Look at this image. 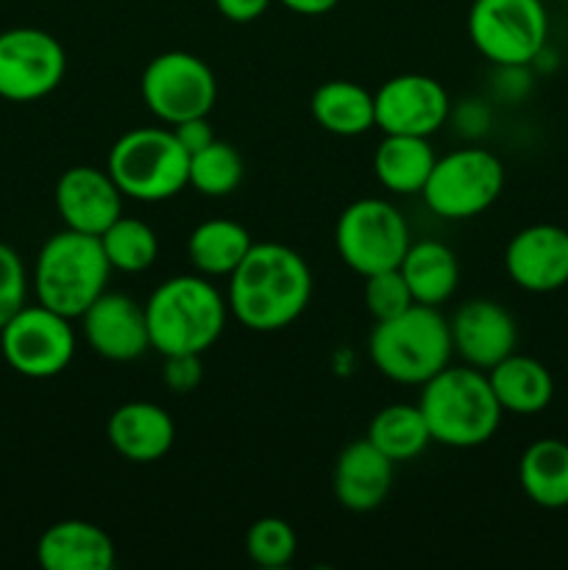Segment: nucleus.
Returning a JSON list of instances; mask_svg holds the SVG:
<instances>
[{
  "label": "nucleus",
  "instance_id": "nucleus-9",
  "mask_svg": "<svg viewBox=\"0 0 568 570\" xmlns=\"http://www.w3.org/2000/svg\"><path fill=\"white\" fill-rule=\"evenodd\" d=\"M410 226L390 200L360 198L345 206L334 228V248L356 276L399 267L410 248Z\"/></svg>",
  "mask_w": 568,
  "mask_h": 570
},
{
  "label": "nucleus",
  "instance_id": "nucleus-19",
  "mask_svg": "<svg viewBox=\"0 0 568 570\" xmlns=\"http://www.w3.org/2000/svg\"><path fill=\"white\" fill-rule=\"evenodd\" d=\"M395 462L388 460L371 440L349 443L334 465V495L349 512H373L393 488Z\"/></svg>",
  "mask_w": 568,
  "mask_h": 570
},
{
  "label": "nucleus",
  "instance_id": "nucleus-26",
  "mask_svg": "<svg viewBox=\"0 0 568 570\" xmlns=\"http://www.w3.org/2000/svg\"><path fill=\"white\" fill-rule=\"evenodd\" d=\"M310 109L317 126L334 137H362L376 126L373 92H368L362 83L345 81V78L321 83L312 95Z\"/></svg>",
  "mask_w": 568,
  "mask_h": 570
},
{
  "label": "nucleus",
  "instance_id": "nucleus-1",
  "mask_svg": "<svg viewBox=\"0 0 568 570\" xmlns=\"http://www.w3.org/2000/svg\"><path fill=\"white\" fill-rule=\"evenodd\" d=\"M312 301V271L282 243H254L228 276V315L248 332L273 334L293 326Z\"/></svg>",
  "mask_w": 568,
  "mask_h": 570
},
{
  "label": "nucleus",
  "instance_id": "nucleus-32",
  "mask_svg": "<svg viewBox=\"0 0 568 570\" xmlns=\"http://www.w3.org/2000/svg\"><path fill=\"white\" fill-rule=\"evenodd\" d=\"M28 273L22 256L11 245L0 243V328L26 306Z\"/></svg>",
  "mask_w": 568,
  "mask_h": 570
},
{
  "label": "nucleus",
  "instance_id": "nucleus-15",
  "mask_svg": "<svg viewBox=\"0 0 568 570\" xmlns=\"http://www.w3.org/2000/svg\"><path fill=\"white\" fill-rule=\"evenodd\" d=\"M78 321L84 340L100 360L134 362L148 354L150 334L145 304H137L131 295L106 289Z\"/></svg>",
  "mask_w": 568,
  "mask_h": 570
},
{
  "label": "nucleus",
  "instance_id": "nucleus-37",
  "mask_svg": "<svg viewBox=\"0 0 568 570\" xmlns=\"http://www.w3.org/2000/svg\"><path fill=\"white\" fill-rule=\"evenodd\" d=\"M566 61H568V48H566Z\"/></svg>",
  "mask_w": 568,
  "mask_h": 570
},
{
  "label": "nucleus",
  "instance_id": "nucleus-4",
  "mask_svg": "<svg viewBox=\"0 0 568 570\" xmlns=\"http://www.w3.org/2000/svg\"><path fill=\"white\" fill-rule=\"evenodd\" d=\"M111 265L100 237L72 228L45 239L33 265V293L39 304L78 321L109 287Z\"/></svg>",
  "mask_w": 568,
  "mask_h": 570
},
{
  "label": "nucleus",
  "instance_id": "nucleus-23",
  "mask_svg": "<svg viewBox=\"0 0 568 570\" xmlns=\"http://www.w3.org/2000/svg\"><path fill=\"white\" fill-rule=\"evenodd\" d=\"M518 484L540 510H566L568 443L557 438H540L529 443L518 460Z\"/></svg>",
  "mask_w": 568,
  "mask_h": 570
},
{
  "label": "nucleus",
  "instance_id": "nucleus-28",
  "mask_svg": "<svg viewBox=\"0 0 568 570\" xmlns=\"http://www.w3.org/2000/svg\"><path fill=\"white\" fill-rule=\"evenodd\" d=\"M100 245H104L111 271L120 273H145L148 267H154L156 256H159V237L139 217H117L100 234Z\"/></svg>",
  "mask_w": 568,
  "mask_h": 570
},
{
  "label": "nucleus",
  "instance_id": "nucleus-27",
  "mask_svg": "<svg viewBox=\"0 0 568 570\" xmlns=\"http://www.w3.org/2000/svg\"><path fill=\"white\" fill-rule=\"evenodd\" d=\"M368 440L382 451L388 460L410 462L421 456L432 443L427 417L418 404H390L373 415L368 423Z\"/></svg>",
  "mask_w": 568,
  "mask_h": 570
},
{
  "label": "nucleus",
  "instance_id": "nucleus-22",
  "mask_svg": "<svg viewBox=\"0 0 568 570\" xmlns=\"http://www.w3.org/2000/svg\"><path fill=\"white\" fill-rule=\"evenodd\" d=\"M407 287L415 304L438 306L445 304L460 287V262L457 254L440 239H418L410 243L399 265Z\"/></svg>",
  "mask_w": 568,
  "mask_h": 570
},
{
  "label": "nucleus",
  "instance_id": "nucleus-31",
  "mask_svg": "<svg viewBox=\"0 0 568 570\" xmlns=\"http://www.w3.org/2000/svg\"><path fill=\"white\" fill-rule=\"evenodd\" d=\"M362 301H365V309L373 321H388V317L401 315V312L415 304L399 267L365 276Z\"/></svg>",
  "mask_w": 568,
  "mask_h": 570
},
{
  "label": "nucleus",
  "instance_id": "nucleus-34",
  "mask_svg": "<svg viewBox=\"0 0 568 570\" xmlns=\"http://www.w3.org/2000/svg\"><path fill=\"white\" fill-rule=\"evenodd\" d=\"M170 128H173V134H176L178 142H182V148L187 150L189 156L198 154V150H204L206 145H212L217 139L206 117H193V120L176 122V126H170Z\"/></svg>",
  "mask_w": 568,
  "mask_h": 570
},
{
  "label": "nucleus",
  "instance_id": "nucleus-25",
  "mask_svg": "<svg viewBox=\"0 0 568 570\" xmlns=\"http://www.w3.org/2000/svg\"><path fill=\"white\" fill-rule=\"evenodd\" d=\"M248 228L228 217L198 223L187 239V256L195 273L206 278H228L251 250Z\"/></svg>",
  "mask_w": 568,
  "mask_h": 570
},
{
  "label": "nucleus",
  "instance_id": "nucleus-20",
  "mask_svg": "<svg viewBox=\"0 0 568 570\" xmlns=\"http://www.w3.org/2000/svg\"><path fill=\"white\" fill-rule=\"evenodd\" d=\"M37 560L45 570H111L117 549L98 523L67 518L45 529L37 543Z\"/></svg>",
  "mask_w": 568,
  "mask_h": 570
},
{
  "label": "nucleus",
  "instance_id": "nucleus-12",
  "mask_svg": "<svg viewBox=\"0 0 568 570\" xmlns=\"http://www.w3.org/2000/svg\"><path fill=\"white\" fill-rule=\"evenodd\" d=\"M67 72V53L42 28H9L0 33V98L31 104L53 92Z\"/></svg>",
  "mask_w": 568,
  "mask_h": 570
},
{
  "label": "nucleus",
  "instance_id": "nucleus-13",
  "mask_svg": "<svg viewBox=\"0 0 568 570\" xmlns=\"http://www.w3.org/2000/svg\"><path fill=\"white\" fill-rule=\"evenodd\" d=\"M373 115L382 134L432 137L451 117V100L438 78L401 72L373 92Z\"/></svg>",
  "mask_w": 568,
  "mask_h": 570
},
{
  "label": "nucleus",
  "instance_id": "nucleus-30",
  "mask_svg": "<svg viewBox=\"0 0 568 570\" xmlns=\"http://www.w3.org/2000/svg\"><path fill=\"white\" fill-rule=\"evenodd\" d=\"M245 551L259 568H284L298 551V538L284 518H259L245 534Z\"/></svg>",
  "mask_w": 568,
  "mask_h": 570
},
{
  "label": "nucleus",
  "instance_id": "nucleus-16",
  "mask_svg": "<svg viewBox=\"0 0 568 570\" xmlns=\"http://www.w3.org/2000/svg\"><path fill=\"white\" fill-rule=\"evenodd\" d=\"M53 200L65 228L100 237L123 215L126 195L120 193L109 170L76 165L59 176Z\"/></svg>",
  "mask_w": 568,
  "mask_h": 570
},
{
  "label": "nucleus",
  "instance_id": "nucleus-3",
  "mask_svg": "<svg viewBox=\"0 0 568 570\" xmlns=\"http://www.w3.org/2000/svg\"><path fill=\"white\" fill-rule=\"evenodd\" d=\"M427 417L432 443L445 449H479L501 426L499 399L488 382V373L471 365H445L421 384L418 399Z\"/></svg>",
  "mask_w": 568,
  "mask_h": 570
},
{
  "label": "nucleus",
  "instance_id": "nucleus-11",
  "mask_svg": "<svg viewBox=\"0 0 568 570\" xmlns=\"http://www.w3.org/2000/svg\"><path fill=\"white\" fill-rule=\"evenodd\" d=\"M0 351L14 373L26 379H53L70 367L76 356V328L70 317L45 304L22 306L0 328Z\"/></svg>",
  "mask_w": 568,
  "mask_h": 570
},
{
  "label": "nucleus",
  "instance_id": "nucleus-36",
  "mask_svg": "<svg viewBox=\"0 0 568 570\" xmlns=\"http://www.w3.org/2000/svg\"><path fill=\"white\" fill-rule=\"evenodd\" d=\"M284 9H290L293 14H304V17H321L329 14L340 0H278Z\"/></svg>",
  "mask_w": 568,
  "mask_h": 570
},
{
  "label": "nucleus",
  "instance_id": "nucleus-29",
  "mask_svg": "<svg viewBox=\"0 0 568 570\" xmlns=\"http://www.w3.org/2000/svg\"><path fill=\"white\" fill-rule=\"evenodd\" d=\"M243 173L245 167L239 150L223 139H215L204 150L189 156L187 187L206 195V198H226L239 187Z\"/></svg>",
  "mask_w": 568,
  "mask_h": 570
},
{
  "label": "nucleus",
  "instance_id": "nucleus-10",
  "mask_svg": "<svg viewBox=\"0 0 568 570\" xmlns=\"http://www.w3.org/2000/svg\"><path fill=\"white\" fill-rule=\"evenodd\" d=\"M139 95L156 120L176 126L193 117H209L217 100V78L200 56L167 50L145 65Z\"/></svg>",
  "mask_w": 568,
  "mask_h": 570
},
{
  "label": "nucleus",
  "instance_id": "nucleus-5",
  "mask_svg": "<svg viewBox=\"0 0 568 570\" xmlns=\"http://www.w3.org/2000/svg\"><path fill=\"white\" fill-rule=\"evenodd\" d=\"M368 354L384 379L407 387H421L434 373L451 365L449 321L438 306L412 304L401 315L376 321L368 337Z\"/></svg>",
  "mask_w": 568,
  "mask_h": 570
},
{
  "label": "nucleus",
  "instance_id": "nucleus-6",
  "mask_svg": "<svg viewBox=\"0 0 568 570\" xmlns=\"http://www.w3.org/2000/svg\"><path fill=\"white\" fill-rule=\"evenodd\" d=\"M106 170L128 200L159 204L187 187L189 154L170 126H139L111 145Z\"/></svg>",
  "mask_w": 568,
  "mask_h": 570
},
{
  "label": "nucleus",
  "instance_id": "nucleus-21",
  "mask_svg": "<svg viewBox=\"0 0 568 570\" xmlns=\"http://www.w3.org/2000/svg\"><path fill=\"white\" fill-rule=\"evenodd\" d=\"M488 382L501 410L512 415H538L555 399V379L549 367L535 356L516 354V351L490 367Z\"/></svg>",
  "mask_w": 568,
  "mask_h": 570
},
{
  "label": "nucleus",
  "instance_id": "nucleus-17",
  "mask_svg": "<svg viewBox=\"0 0 568 570\" xmlns=\"http://www.w3.org/2000/svg\"><path fill=\"white\" fill-rule=\"evenodd\" d=\"M451 348L460 356L462 365L488 373L510 356L518 345L516 317L501 304L490 298H477L462 304L449 321Z\"/></svg>",
  "mask_w": 568,
  "mask_h": 570
},
{
  "label": "nucleus",
  "instance_id": "nucleus-8",
  "mask_svg": "<svg viewBox=\"0 0 568 570\" xmlns=\"http://www.w3.org/2000/svg\"><path fill=\"white\" fill-rule=\"evenodd\" d=\"M468 37L496 67H529L549 39L543 0H473Z\"/></svg>",
  "mask_w": 568,
  "mask_h": 570
},
{
  "label": "nucleus",
  "instance_id": "nucleus-2",
  "mask_svg": "<svg viewBox=\"0 0 568 570\" xmlns=\"http://www.w3.org/2000/svg\"><path fill=\"white\" fill-rule=\"evenodd\" d=\"M150 348L161 356L204 354L221 340L228 321L226 295L206 276H173L145 301Z\"/></svg>",
  "mask_w": 568,
  "mask_h": 570
},
{
  "label": "nucleus",
  "instance_id": "nucleus-24",
  "mask_svg": "<svg viewBox=\"0 0 568 570\" xmlns=\"http://www.w3.org/2000/svg\"><path fill=\"white\" fill-rule=\"evenodd\" d=\"M434 150L429 137L384 134L373 150V176L384 189L395 195H421L434 167Z\"/></svg>",
  "mask_w": 568,
  "mask_h": 570
},
{
  "label": "nucleus",
  "instance_id": "nucleus-7",
  "mask_svg": "<svg viewBox=\"0 0 568 570\" xmlns=\"http://www.w3.org/2000/svg\"><path fill=\"white\" fill-rule=\"evenodd\" d=\"M505 178V165L493 150L457 148L434 159L421 198L443 220H471L499 200Z\"/></svg>",
  "mask_w": 568,
  "mask_h": 570
},
{
  "label": "nucleus",
  "instance_id": "nucleus-14",
  "mask_svg": "<svg viewBox=\"0 0 568 570\" xmlns=\"http://www.w3.org/2000/svg\"><path fill=\"white\" fill-rule=\"evenodd\" d=\"M505 271L523 293L546 295L568 287V228L532 223L510 237Z\"/></svg>",
  "mask_w": 568,
  "mask_h": 570
},
{
  "label": "nucleus",
  "instance_id": "nucleus-35",
  "mask_svg": "<svg viewBox=\"0 0 568 570\" xmlns=\"http://www.w3.org/2000/svg\"><path fill=\"white\" fill-rule=\"evenodd\" d=\"M271 3L273 0H215L217 11H221L228 22H239V26L259 20V17L271 9Z\"/></svg>",
  "mask_w": 568,
  "mask_h": 570
},
{
  "label": "nucleus",
  "instance_id": "nucleus-18",
  "mask_svg": "<svg viewBox=\"0 0 568 570\" xmlns=\"http://www.w3.org/2000/svg\"><path fill=\"white\" fill-rule=\"evenodd\" d=\"M106 440L123 460L150 465L170 454L176 423L170 412L154 401H126L106 421Z\"/></svg>",
  "mask_w": 568,
  "mask_h": 570
},
{
  "label": "nucleus",
  "instance_id": "nucleus-33",
  "mask_svg": "<svg viewBox=\"0 0 568 570\" xmlns=\"http://www.w3.org/2000/svg\"><path fill=\"white\" fill-rule=\"evenodd\" d=\"M161 379H165V387L173 390V393L178 395L193 393V390L200 384V379H204L200 354L165 356V371H161Z\"/></svg>",
  "mask_w": 568,
  "mask_h": 570
}]
</instances>
